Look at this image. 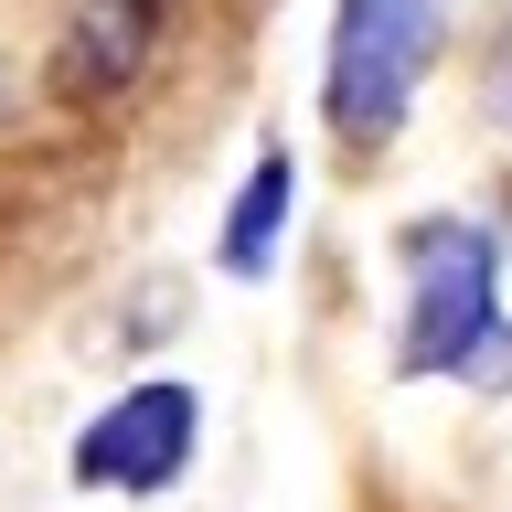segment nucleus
<instances>
[{
    "label": "nucleus",
    "mask_w": 512,
    "mask_h": 512,
    "mask_svg": "<svg viewBox=\"0 0 512 512\" xmlns=\"http://www.w3.org/2000/svg\"><path fill=\"white\" fill-rule=\"evenodd\" d=\"M288 214H299V171H288V150H256V171L235 182V203H224L214 267L224 278H267L278 246H288Z\"/></svg>",
    "instance_id": "5"
},
{
    "label": "nucleus",
    "mask_w": 512,
    "mask_h": 512,
    "mask_svg": "<svg viewBox=\"0 0 512 512\" xmlns=\"http://www.w3.org/2000/svg\"><path fill=\"white\" fill-rule=\"evenodd\" d=\"M192 448H203V395L182 374H150L128 384L118 406H96L75 427V491H118V502H160L171 480L192 470Z\"/></svg>",
    "instance_id": "3"
},
{
    "label": "nucleus",
    "mask_w": 512,
    "mask_h": 512,
    "mask_svg": "<svg viewBox=\"0 0 512 512\" xmlns=\"http://www.w3.org/2000/svg\"><path fill=\"white\" fill-rule=\"evenodd\" d=\"M395 374L406 384H512V320H502V235L480 214L406 224V320H395Z\"/></svg>",
    "instance_id": "1"
},
{
    "label": "nucleus",
    "mask_w": 512,
    "mask_h": 512,
    "mask_svg": "<svg viewBox=\"0 0 512 512\" xmlns=\"http://www.w3.org/2000/svg\"><path fill=\"white\" fill-rule=\"evenodd\" d=\"M459 0H331V43H320V128L342 150H384L406 128L427 64H438Z\"/></svg>",
    "instance_id": "2"
},
{
    "label": "nucleus",
    "mask_w": 512,
    "mask_h": 512,
    "mask_svg": "<svg viewBox=\"0 0 512 512\" xmlns=\"http://www.w3.org/2000/svg\"><path fill=\"white\" fill-rule=\"evenodd\" d=\"M150 43H160V0H75L64 11V43H54V96L64 107H107L150 75Z\"/></svg>",
    "instance_id": "4"
},
{
    "label": "nucleus",
    "mask_w": 512,
    "mask_h": 512,
    "mask_svg": "<svg viewBox=\"0 0 512 512\" xmlns=\"http://www.w3.org/2000/svg\"><path fill=\"white\" fill-rule=\"evenodd\" d=\"M11 96H22V75H11V54H0V118H11Z\"/></svg>",
    "instance_id": "7"
},
{
    "label": "nucleus",
    "mask_w": 512,
    "mask_h": 512,
    "mask_svg": "<svg viewBox=\"0 0 512 512\" xmlns=\"http://www.w3.org/2000/svg\"><path fill=\"white\" fill-rule=\"evenodd\" d=\"M480 86H491V118H512V32L491 43V64H480Z\"/></svg>",
    "instance_id": "6"
}]
</instances>
